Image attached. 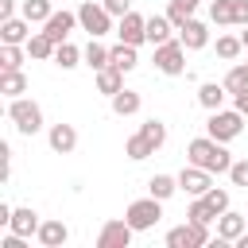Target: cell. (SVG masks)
<instances>
[{
    "mask_svg": "<svg viewBox=\"0 0 248 248\" xmlns=\"http://www.w3.org/2000/svg\"><path fill=\"white\" fill-rule=\"evenodd\" d=\"M240 50H244L240 35H217V58L232 62V58H240Z\"/></svg>",
    "mask_w": 248,
    "mask_h": 248,
    "instance_id": "obj_34",
    "label": "cell"
},
{
    "mask_svg": "<svg viewBox=\"0 0 248 248\" xmlns=\"http://www.w3.org/2000/svg\"><path fill=\"white\" fill-rule=\"evenodd\" d=\"M46 143H50V151H54V155H70V151L78 147V128H74V124H66V120H58V124H50V128H46Z\"/></svg>",
    "mask_w": 248,
    "mask_h": 248,
    "instance_id": "obj_12",
    "label": "cell"
},
{
    "mask_svg": "<svg viewBox=\"0 0 248 248\" xmlns=\"http://www.w3.org/2000/svg\"><path fill=\"white\" fill-rule=\"evenodd\" d=\"M140 132H143V136L151 140V147H155V151H159V147L167 143V124H163L159 116H147V120L140 124Z\"/></svg>",
    "mask_w": 248,
    "mask_h": 248,
    "instance_id": "obj_33",
    "label": "cell"
},
{
    "mask_svg": "<svg viewBox=\"0 0 248 248\" xmlns=\"http://www.w3.org/2000/svg\"><path fill=\"white\" fill-rule=\"evenodd\" d=\"M159 217H163V202L159 198H136L128 209H124V221L136 229V232H147V229H155L159 225Z\"/></svg>",
    "mask_w": 248,
    "mask_h": 248,
    "instance_id": "obj_4",
    "label": "cell"
},
{
    "mask_svg": "<svg viewBox=\"0 0 248 248\" xmlns=\"http://www.w3.org/2000/svg\"><path fill=\"white\" fill-rule=\"evenodd\" d=\"M8 120L16 124L19 136L43 132V108H39V101H31V97H12V101H8Z\"/></svg>",
    "mask_w": 248,
    "mask_h": 248,
    "instance_id": "obj_2",
    "label": "cell"
},
{
    "mask_svg": "<svg viewBox=\"0 0 248 248\" xmlns=\"http://www.w3.org/2000/svg\"><path fill=\"white\" fill-rule=\"evenodd\" d=\"M147 194L159 198V202L174 198V194H178V174H151V178H147Z\"/></svg>",
    "mask_w": 248,
    "mask_h": 248,
    "instance_id": "obj_24",
    "label": "cell"
},
{
    "mask_svg": "<svg viewBox=\"0 0 248 248\" xmlns=\"http://www.w3.org/2000/svg\"><path fill=\"white\" fill-rule=\"evenodd\" d=\"M101 4H105V8H108V16H116V19L132 12V0H101Z\"/></svg>",
    "mask_w": 248,
    "mask_h": 248,
    "instance_id": "obj_39",
    "label": "cell"
},
{
    "mask_svg": "<svg viewBox=\"0 0 248 248\" xmlns=\"http://www.w3.org/2000/svg\"><path fill=\"white\" fill-rule=\"evenodd\" d=\"M116 39H120V43H132V46L147 43V16H140V12L120 16V23H116Z\"/></svg>",
    "mask_w": 248,
    "mask_h": 248,
    "instance_id": "obj_11",
    "label": "cell"
},
{
    "mask_svg": "<svg viewBox=\"0 0 248 248\" xmlns=\"http://www.w3.org/2000/svg\"><path fill=\"white\" fill-rule=\"evenodd\" d=\"M170 31H174V23H170L167 16H147V43H151V46L167 43V39H170Z\"/></svg>",
    "mask_w": 248,
    "mask_h": 248,
    "instance_id": "obj_28",
    "label": "cell"
},
{
    "mask_svg": "<svg viewBox=\"0 0 248 248\" xmlns=\"http://www.w3.org/2000/svg\"><path fill=\"white\" fill-rule=\"evenodd\" d=\"M205 244H209V225L182 221L167 232V248H205Z\"/></svg>",
    "mask_w": 248,
    "mask_h": 248,
    "instance_id": "obj_7",
    "label": "cell"
},
{
    "mask_svg": "<svg viewBox=\"0 0 248 248\" xmlns=\"http://www.w3.org/2000/svg\"><path fill=\"white\" fill-rule=\"evenodd\" d=\"M19 16H27L31 23H46L54 16V8H50V0H23L19 4Z\"/></svg>",
    "mask_w": 248,
    "mask_h": 248,
    "instance_id": "obj_31",
    "label": "cell"
},
{
    "mask_svg": "<svg viewBox=\"0 0 248 248\" xmlns=\"http://www.w3.org/2000/svg\"><path fill=\"white\" fill-rule=\"evenodd\" d=\"M23 58H31L23 43H0V70H23Z\"/></svg>",
    "mask_w": 248,
    "mask_h": 248,
    "instance_id": "obj_26",
    "label": "cell"
},
{
    "mask_svg": "<svg viewBox=\"0 0 248 248\" xmlns=\"http://www.w3.org/2000/svg\"><path fill=\"white\" fill-rule=\"evenodd\" d=\"M229 182L240 186V190H248V159H232V167H229Z\"/></svg>",
    "mask_w": 248,
    "mask_h": 248,
    "instance_id": "obj_36",
    "label": "cell"
},
{
    "mask_svg": "<svg viewBox=\"0 0 248 248\" xmlns=\"http://www.w3.org/2000/svg\"><path fill=\"white\" fill-rule=\"evenodd\" d=\"M248 23V0H232V27Z\"/></svg>",
    "mask_w": 248,
    "mask_h": 248,
    "instance_id": "obj_38",
    "label": "cell"
},
{
    "mask_svg": "<svg viewBox=\"0 0 248 248\" xmlns=\"http://www.w3.org/2000/svg\"><path fill=\"white\" fill-rule=\"evenodd\" d=\"M240 43H244V50H248V23H244V31H240Z\"/></svg>",
    "mask_w": 248,
    "mask_h": 248,
    "instance_id": "obj_44",
    "label": "cell"
},
{
    "mask_svg": "<svg viewBox=\"0 0 248 248\" xmlns=\"http://www.w3.org/2000/svg\"><path fill=\"white\" fill-rule=\"evenodd\" d=\"M23 46H27V54H31V58H39V62H54V46H58V43H54L46 31H35Z\"/></svg>",
    "mask_w": 248,
    "mask_h": 248,
    "instance_id": "obj_20",
    "label": "cell"
},
{
    "mask_svg": "<svg viewBox=\"0 0 248 248\" xmlns=\"http://www.w3.org/2000/svg\"><path fill=\"white\" fill-rule=\"evenodd\" d=\"M16 16V0H0V19H12Z\"/></svg>",
    "mask_w": 248,
    "mask_h": 248,
    "instance_id": "obj_41",
    "label": "cell"
},
{
    "mask_svg": "<svg viewBox=\"0 0 248 248\" xmlns=\"http://www.w3.org/2000/svg\"><path fill=\"white\" fill-rule=\"evenodd\" d=\"M140 46H132V43H116V46H108V62L116 66V70H124V74H132L136 66H140V54H136Z\"/></svg>",
    "mask_w": 248,
    "mask_h": 248,
    "instance_id": "obj_19",
    "label": "cell"
},
{
    "mask_svg": "<svg viewBox=\"0 0 248 248\" xmlns=\"http://www.w3.org/2000/svg\"><path fill=\"white\" fill-rule=\"evenodd\" d=\"M225 97H229L225 81H202V85H198V105H202L205 112H213V108H225Z\"/></svg>",
    "mask_w": 248,
    "mask_h": 248,
    "instance_id": "obj_16",
    "label": "cell"
},
{
    "mask_svg": "<svg viewBox=\"0 0 248 248\" xmlns=\"http://www.w3.org/2000/svg\"><path fill=\"white\" fill-rule=\"evenodd\" d=\"M74 27H81V23H78V12H66V8H62V12H54V16L43 23V31H46L54 43H66Z\"/></svg>",
    "mask_w": 248,
    "mask_h": 248,
    "instance_id": "obj_14",
    "label": "cell"
},
{
    "mask_svg": "<svg viewBox=\"0 0 248 248\" xmlns=\"http://www.w3.org/2000/svg\"><path fill=\"white\" fill-rule=\"evenodd\" d=\"M217 209L205 202V198H190V205H186V221H194V225H217Z\"/></svg>",
    "mask_w": 248,
    "mask_h": 248,
    "instance_id": "obj_25",
    "label": "cell"
},
{
    "mask_svg": "<svg viewBox=\"0 0 248 248\" xmlns=\"http://www.w3.org/2000/svg\"><path fill=\"white\" fill-rule=\"evenodd\" d=\"M178 39H182L186 50H202V46H209V23H202L198 16H190V19L178 27Z\"/></svg>",
    "mask_w": 248,
    "mask_h": 248,
    "instance_id": "obj_13",
    "label": "cell"
},
{
    "mask_svg": "<svg viewBox=\"0 0 248 248\" xmlns=\"http://www.w3.org/2000/svg\"><path fill=\"white\" fill-rule=\"evenodd\" d=\"M170 4H178V8H182V12H190V16H194V12H198V4H202V0H170Z\"/></svg>",
    "mask_w": 248,
    "mask_h": 248,
    "instance_id": "obj_42",
    "label": "cell"
},
{
    "mask_svg": "<svg viewBox=\"0 0 248 248\" xmlns=\"http://www.w3.org/2000/svg\"><path fill=\"white\" fill-rule=\"evenodd\" d=\"M81 58H85V66L97 74V70L108 66V46H101V39H89V46L81 50Z\"/></svg>",
    "mask_w": 248,
    "mask_h": 248,
    "instance_id": "obj_30",
    "label": "cell"
},
{
    "mask_svg": "<svg viewBox=\"0 0 248 248\" xmlns=\"http://www.w3.org/2000/svg\"><path fill=\"white\" fill-rule=\"evenodd\" d=\"M0 93L12 101V97H23L27 93V74L23 70H0Z\"/></svg>",
    "mask_w": 248,
    "mask_h": 248,
    "instance_id": "obj_21",
    "label": "cell"
},
{
    "mask_svg": "<svg viewBox=\"0 0 248 248\" xmlns=\"http://www.w3.org/2000/svg\"><path fill=\"white\" fill-rule=\"evenodd\" d=\"M232 101H236V108H240V112H244V116H248V89H244V93H236V97H232Z\"/></svg>",
    "mask_w": 248,
    "mask_h": 248,
    "instance_id": "obj_43",
    "label": "cell"
},
{
    "mask_svg": "<svg viewBox=\"0 0 248 248\" xmlns=\"http://www.w3.org/2000/svg\"><path fill=\"white\" fill-rule=\"evenodd\" d=\"M202 198H205L217 213H225V209H229V190H221V186H209V194H202Z\"/></svg>",
    "mask_w": 248,
    "mask_h": 248,
    "instance_id": "obj_37",
    "label": "cell"
},
{
    "mask_svg": "<svg viewBox=\"0 0 248 248\" xmlns=\"http://www.w3.org/2000/svg\"><path fill=\"white\" fill-rule=\"evenodd\" d=\"M120 89H124V70H116L112 62H108L105 70H97V93L112 97V93H120Z\"/></svg>",
    "mask_w": 248,
    "mask_h": 248,
    "instance_id": "obj_22",
    "label": "cell"
},
{
    "mask_svg": "<svg viewBox=\"0 0 248 248\" xmlns=\"http://www.w3.org/2000/svg\"><path fill=\"white\" fill-rule=\"evenodd\" d=\"M35 31H31V19L27 16H12V19H0V43H27Z\"/></svg>",
    "mask_w": 248,
    "mask_h": 248,
    "instance_id": "obj_15",
    "label": "cell"
},
{
    "mask_svg": "<svg viewBox=\"0 0 248 248\" xmlns=\"http://www.w3.org/2000/svg\"><path fill=\"white\" fill-rule=\"evenodd\" d=\"M35 240H39L43 248H62V244L70 240V229H66L62 221H43L39 232H35Z\"/></svg>",
    "mask_w": 248,
    "mask_h": 248,
    "instance_id": "obj_18",
    "label": "cell"
},
{
    "mask_svg": "<svg viewBox=\"0 0 248 248\" xmlns=\"http://www.w3.org/2000/svg\"><path fill=\"white\" fill-rule=\"evenodd\" d=\"M240 132H244V112L240 108H213L209 120H205V136H213L221 143H232Z\"/></svg>",
    "mask_w": 248,
    "mask_h": 248,
    "instance_id": "obj_3",
    "label": "cell"
},
{
    "mask_svg": "<svg viewBox=\"0 0 248 248\" xmlns=\"http://www.w3.org/2000/svg\"><path fill=\"white\" fill-rule=\"evenodd\" d=\"M39 213L31 209V205H19V209H12V221H8V229L12 232H19V236H35L39 232Z\"/></svg>",
    "mask_w": 248,
    "mask_h": 248,
    "instance_id": "obj_17",
    "label": "cell"
},
{
    "mask_svg": "<svg viewBox=\"0 0 248 248\" xmlns=\"http://www.w3.org/2000/svg\"><path fill=\"white\" fill-rule=\"evenodd\" d=\"M225 89H229L232 97L248 89V62H236V66H229V74H225Z\"/></svg>",
    "mask_w": 248,
    "mask_h": 248,
    "instance_id": "obj_32",
    "label": "cell"
},
{
    "mask_svg": "<svg viewBox=\"0 0 248 248\" xmlns=\"http://www.w3.org/2000/svg\"><path fill=\"white\" fill-rule=\"evenodd\" d=\"M112 19H116V16H108V8L97 4V0H85V4L78 8V23H81V31H89V39L108 35V31H112Z\"/></svg>",
    "mask_w": 248,
    "mask_h": 248,
    "instance_id": "obj_5",
    "label": "cell"
},
{
    "mask_svg": "<svg viewBox=\"0 0 248 248\" xmlns=\"http://www.w3.org/2000/svg\"><path fill=\"white\" fill-rule=\"evenodd\" d=\"M81 62H85V58H81V50H78L70 39L54 46V66H58V70H74V66H81Z\"/></svg>",
    "mask_w": 248,
    "mask_h": 248,
    "instance_id": "obj_29",
    "label": "cell"
},
{
    "mask_svg": "<svg viewBox=\"0 0 248 248\" xmlns=\"http://www.w3.org/2000/svg\"><path fill=\"white\" fill-rule=\"evenodd\" d=\"M186 163L205 167L209 174H229L232 155H229V147H225L221 140H213V136H198V140L186 143Z\"/></svg>",
    "mask_w": 248,
    "mask_h": 248,
    "instance_id": "obj_1",
    "label": "cell"
},
{
    "mask_svg": "<svg viewBox=\"0 0 248 248\" xmlns=\"http://www.w3.org/2000/svg\"><path fill=\"white\" fill-rule=\"evenodd\" d=\"M244 232H248V217L229 205V209L217 217V240H221V244H236Z\"/></svg>",
    "mask_w": 248,
    "mask_h": 248,
    "instance_id": "obj_9",
    "label": "cell"
},
{
    "mask_svg": "<svg viewBox=\"0 0 248 248\" xmlns=\"http://www.w3.org/2000/svg\"><path fill=\"white\" fill-rule=\"evenodd\" d=\"M209 23L232 27V0H213V4H209Z\"/></svg>",
    "mask_w": 248,
    "mask_h": 248,
    "instance_id": "obj_35",
    "label": "cell"
},
{
    "mask_svg": "<svg viewBox=\"0 0 248 248\" xmlns=\"http://www.w3.org/2000/svg\"><path fill=\"white\" fill-rule=\"evenodd\" d=\"M124 155H128L132 163H143L147 155H155V147H151V140H147L143 132H132V136L124 140Z\"/></svg>",
    "mask_w": 248,
    "mask_h": 248,
    "instance_id": "obj_27",
    "label": "cell"
},
{
    "mask_svg": "<svg viewBox=\"0 0 248 248\" xmlns=\"http://www.w3.org/2000/svg\"><path fill=\"white\" fill-rule=\"evenodd\" d=\"M167 19H170V23H174V31H178V27H182V23L190 19V12H182L178 4H170V8H167Z\"/></svg>",
    "mask_w": 248,
    "mask_h": 248,
    "instance_id": "obj_40",
    "label": "cell"
},
{
    "mask_svg": "<svg viewBox=\"0 0 248 248\" xmlns=\"http://www.w3.org/2000/svg\"><path fill=\"white\" fill-rule=\"evenodd\" d=\"M132 236H136V229L128 221H105L97 232V248H128Z\"/></svg>",
    "mask_w": 248,
    "mask_h": 248,
    "instance_id": "obj_10",
    "label": "cell"
},
{
    "mask_svg": "<svg viewBox=\"0 0 248 248\" xmlns=\"http://www.w3.org/2000/svg\"><path fill=\"white\" fill-rule=\"evenodd\" d=\"M209 186H213V174H209L205 167H194V163H186V167L178 170V190H182V194H190V198H202V194H209Z\"/></svg>",
    "mask_w": 248,
    "mask_h": 248,
    "instance_id": "obj_8",
    "label": "cell"
},
{
    "mask_svg": "<svg viewBox=\"0 0 248 248\" xmlns=\"http://www.w3.org/2000/svg\"><path fill=\"white\" fill-rule=\"evenodd\" d=\"M155 70L167 74V78L186 74V46H182V39H167V43L155 46Z\"/></svg>",
    "mask_w": 248,
    "mask_h": 248,
    "instance_id": "obj_6",
    "label": "cell"
},
{
    "mask_svg": "<svg viewBox=\"0 0 248 248\" xmlns=\"http://www.w3.org/2000/svg\"><path fill=\"white\" fill-rule=\"evenodd\" d=\"M108 101H112V112H116V116H136L140 105H143V97H140L136 89H120V93H112Z\"/></svg>",
    "mask_w": 248,
    "mask_h": 248,
    "instance_id": "obj_23",
    "label": "cell"
}]
</instances>
